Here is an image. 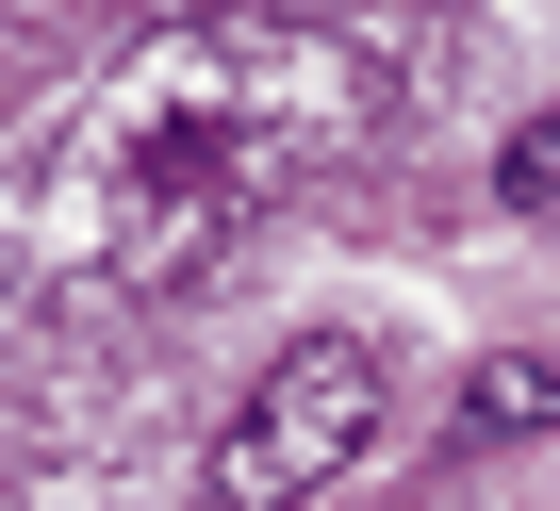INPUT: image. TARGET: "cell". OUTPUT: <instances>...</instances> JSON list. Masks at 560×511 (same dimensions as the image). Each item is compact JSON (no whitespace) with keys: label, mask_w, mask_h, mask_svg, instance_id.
<instances>
[{"label":"cell","mask_w":560,"mask_h":511,"mask_svg":"<svg viewBox=\"0 0 560 511\" xmlns=\"http://www.w3.org/2000/svg\"><path fill=\"white\" fill-rule=\"evenodd\" d=\"M363 132H380V67L347 34H314V18H165L34 116V149L0 165V214H18V247L50 281L182 314Z\"/></svg>","instance_id":"obj_1"},{"label":"cell","mask_w":560,"mask_h":511,"mask_svg":"<svg viewBox=\"0 0 560 511\" xmlns=\"http://www.w3.org/2000/svg\"><path fill=\"white\" fill-rule=\"evenodd\" d=\"M380 413H396L380 347L363 330H298V347L231 396V429H214V511H298V495H330L380 445Z\"/></svg>","instance_id":"obj_2"},{"label":"cell","mask_w":560,"mask_h":511,"mask_svg":"<svg viewBox=\"0 0 560 511\" xmlns=\"http://www.w3.org/2000/svg\"><path fill=\"white\" fill-rule=\"evenodd\" d=\"M494 198H511L527 231H560V116H527V132L494 149Z\"/></svg>","instance_id":"obj_4"},{"label":"cell","mask_w":560,"mask_h":511,"mask_svg":"<svg viewBox=\"0 0 560 511\" xmlns=\"http://www.w3.org/2000/svg\"><path fill=\"white\" fill-rule=\"evenodd\" d=\"M544 413H560V347H544V363H494V380L462 396V429H478V445H511V429H544Z\"/></svg>","instance_id":"obj_3"}]
</instances>
